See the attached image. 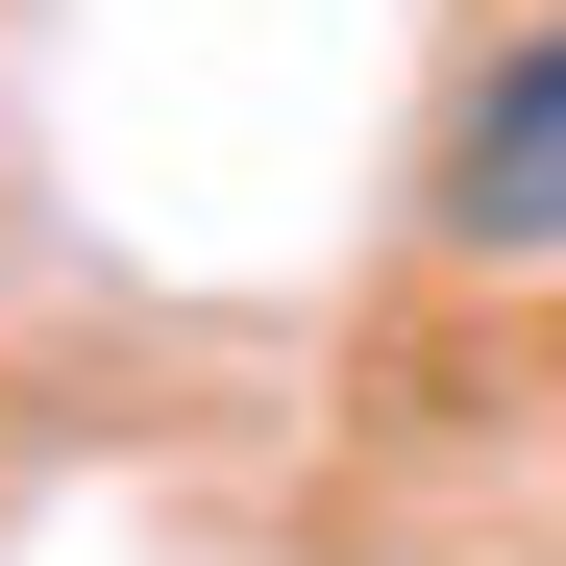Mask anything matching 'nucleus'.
Returning a JSON list of instances; mask_svg holds the SVG:
<instances>
[{
	"instance_id": "obj_1",
	"label": "nucleus",
	"mask_w": 566,
	"mask_h": 566,
	"mask_svg": "<svg viewBox=\"0 0 566 566\" xmlns=\"http://www.w3.org/2000/svg\"><path fill=\"white\" fill-rule=\"evenodd\" d=\"M443 247H566V25H517L443 124Z\"/></svg>"
}]
</instances>
